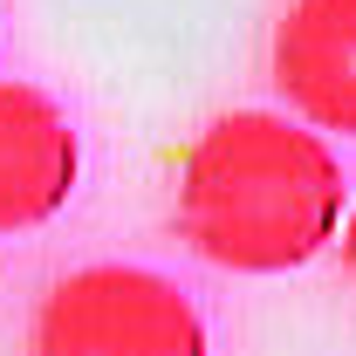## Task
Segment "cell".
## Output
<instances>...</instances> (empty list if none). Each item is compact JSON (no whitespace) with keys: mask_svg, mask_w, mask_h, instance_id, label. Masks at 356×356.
Listing matches in <instances>:
<instances>
[{"mask_svg":"<svg viewBox=\"0 0 356 356\" xmlns=\"http://www.w3.org/2000/svg\"><path fill=\"white\" fill-rule=\"evenodd\" d=\"M267 69L309 131L356 137V0H288Z\"/></svg>","mask_w":356,"mask_h":356,"instance_id":"cell-3","label":"cell"},{"mask_svg":"<svg viewBox=\"0 0 356 356\" xmlns=\"http://www.w3.org/2000/svg\"><path fill=\"white\" fill-rule=\"evenodd\" d=\"M83 178V144L35 83H0V233L48 226Z\"/></svg>","mask_w":356,"mask_h":356,"instance_id":"cell-4","label":"cell"},{"mask_svg":"<svg viewBox=\"0 0 356 356\" xmlns=\"http://www.w3.org/2000/svg\"><path fill=\"white\" fill-rule=\"evenodd\" d=\"M343 226V165L329 137L281 110L213 117L178 165V233L226 274L309 267Z\"/></svg>","mask_w":356,"mask_h":356,"instance_id":"cell-1","label":"cell"},{"mask_svg":"<svg viewBox=\"0 0 356 356\" xmlns=\"http://www.w3.org/2000/svg\"><path fill=\"white\" fill-rule=\"evenodd\" d=\"M343 261H350V281H356V206H350V226H343Z\"/></svg>","mask_w":356,"mask_h":356,"instance_id":"cell-5","label":"cell"},{"mask_svg":"<svg viewBox=\"0 0 356 356\" xmlns=\"http://www.w3.org/2000/svg\"><path fill=\"white\" fill-rule=\"evenodd\" d=\"M35 356H213L192 295L131 261L62 274L28 329Z\"/></svg>","mask_w":356,"mask_h":356,"instance_id":"cell-2","label":"cell"}]
</instances>
